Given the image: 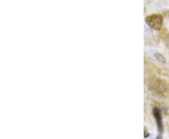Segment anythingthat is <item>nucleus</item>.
Wrapping results in <instances>:
<instances>
[{
	"mask_svg": "<svg viewBox=\"0 0 169 139\" xmlns=\"http://www.w3.org/2000/svg\"><path fill=\"white\" fill-rule=\"evenodd\" d=\"M153 116L156 120V124L158 127V131H159V134H163L164 131V125H163V119H161V110L160 108L158 107H154L153 108Z\"/></svg>",
	"mask_w": 169,
	"mask_h": 139,
	"instance_id": "obj_3",
	"label": "nucleus"
},
{
	"mask_svg": "<svg viewBox=\"0 0 169 139\" xmlns=\"http://www.w3.org/2000/svg\"><path fill=\"white\" fill-rule=\"evenodd\" d=\"M148 86L151 91L155 92L158 95H164L168 90V85L164 79L153 76L148 79Z\"/></svg>",
	"mask_w": 169,
	"mask_h": 139,
	"instance_id": "obj_1",
	"label": "nucleus"
},
{
	"mask_svg": "<svg viewBox=\"0 0 169 139\" xmlns=\"http://www.w3.org/2000/svg\"><path fill=\"white\" fill-rule=\"evenodd\" d=\"M166 14H167V16L169 17V10H167V12H166Z\"/></svg>",
	"mask_w": 169,
	"mask_h": 139,
	"instance_id": "obj_6",
	"label": "nucleus"
},
{
	"mask_svg": "<svg viewBox=\"0 0 169 139\" xmlns=\"http://www.w3.org/2000/svg\"><path fill=\"white\" fill-rule=\"evenodd\" d=\"M146 23L150 28L154 30H161L163 27L164 18L160 14H151L146 17Z\"/></svg>",
	"mask_w": 169,
	"mask_h": 139,
	"instance_id": "obj_2",
	"label": "nucleus"
},
{
	"mask_svg": "<svg viewBox=\"0 0 169 139\" xmlns=\"http://www.w3.org/2000/svg\"><path fill=\"white\" fill-rule=\"evenodd\" d=\"M166 44L169 46V35L167 36V38H166Z\"/></svg>",
	"mask_w": 169,
	"mask_h": 139,
	"instance_id": "obj_5",
	"label": "nucleus"
},
{
	"mask_svg": "<svg viewBox=\"0 0 169 139\" xmlns=\"http://www.w3.org/2000/svg\"><path fill=\"white\" fill-rule=\"evenodd\" d=\"M154 56H155V58L159 61L160 63H163V64H165V62H166V59H165L164 56L161 55V54H155L154 55Z\"/></svg>",
	"mask_w": 169,
	"mask_h": 139,
	"instance_id": "obj_4",
	"label": "nucleus"
}]
</instances>
